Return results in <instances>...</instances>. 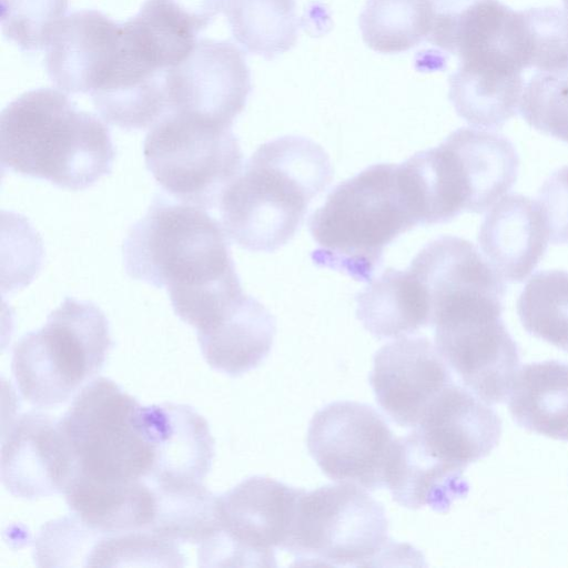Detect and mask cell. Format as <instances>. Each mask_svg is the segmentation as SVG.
Listing matches in <instances>:
<instances>
[{"instance_id":"6da1fadb","label":"cell","mask_w":568,"mask_h":568,"mask_svg":"<svg viewBox=\"0 0 568 568\" xmlns=\"http://www.w3.org/2000/svg\"><path fill=\"white\" fill-rule=\"evenodd\" d=\"M332 178V163L318 143L297 135L263 143L220 201L226 235L246 251L278 250L295 235L310 203Z\"/></svg>"},{"instance_id":"7a4b0ae2","label":"cell","mask_w":568,"mask_h":568,"mask_svg":"<svg viewBox=\"0 0 568 568\" xmlns=\"http://www.w3.org/2000/svg\"><path fill=\"white\" fill-rule=\"evenodd\" d=\"M0 155L3 170L79 191L112 172L115 149L97 115L79 110L63 91L39 88L2 110Z\"/></svg>"},{"instance_id":"3957f363","label":"cell","mask_w":568,"mask_h":568,"mask_svg":"<svg viewBox=\"0 0 568 568\" xmlns=\"http://www.w3.org/2000/svg\"><path fill=\"white\" fill-rule=\"evenodd\" d=\"M227 237L203 207L159 193L123 241V265L130 277L166 288L179 314L239 276Z\"/></svg>"},{"instance_id":"277c9868","label":"cell","mask_w":568,"mask_h":568,"mask_svg":"<svg viewBox=\"0 0 568 568\" xmlns=\"http://www.w3.org/2000/svg\"><path fill=\"white\" fill-rule=\"evenodd\" d=\"M420 225L400 164L367 166L336 185L310 217L313 263L369 282L385 247Z\"/></svg>"},{"instance_id":"5b68a950","label":"cell","mask_w":568,"mask_h":568,"mask_svg":"<svg viewBox=\"0 0 568 568\" xmlns=\"http://www.w3.org/2000/svg\"><path fill=\"white\" fill-rule=\"evenodd\" d=\"M415 195L420 224L483 213L515 184L519 156L503 134L459 128L439 145L400 163Z\"/></svg>"},{"instance_id":"8992f818","label":"cell","mask_w":568,"mask_h":568,"mask_svg":"<svg viewBox=\"0 0 568 568\" xmlns=\"http://www.w3.org/2000/svg\"><path fill=\"white\" fill-rule=\"evenodd\" d=\"M112 346L102 310L68 296L41 328L14 344L11 368L18 389L38 408L61 405L101 371Z\"/></svg>"},{"instance_id":"52a82bcc","label":"cell","mask_w":568,"mask_h":568,"mask_svg":"<svg viewBox=\"0 0 568 568\" xmlns=\"http://www.w3.org/2000/svg\"><path fill=\"white\" fill-rule=\"evenodd\" d=\"M381 503L359 486L325 485L300 496L284 548L300 566L377 565L394 546Z\"/></svg>"},{"instance_id":"ba28073f","label":"cell","mask_w":568,"mask_h":568,"mask_svg":"<svg viewBox=\"0 0 568 568\" xmlns=\"http://www.w3.org/2000/svg\"><path fill=\"white\" fill-rule=\"evenodd\" d=\"M148 171L175 200L203 209L219 207L243 168V153L231 126L169 112L143 143Z\"/></svg>"},{"instance_id":"9c48e42d","label":"cell","mask_w":568,"mask_h":568,"mask_svg":"<svg viewBox=\"0 0 568 568\" xmlns=\"http://www.w3.org/2000/svg\"><path fill=\"white\" fill-rule=\"evenodd\" d=\"M139 406L110 378L84 385L59 419L77 473L103 483L145 480L154 455L138 426Z\"/></svg>"},{"instance_id":"30bf717a","label":"cell","mask_w":568,"mask_h":568,"mask_svg":"<svg viewBox=\"0 0 568 568\" xmlns=\"http://www.w3.org/2000/svg\"><path fill=\"white\" fill-rule=\"evenodd\" d=\"M501 296L468 292L448 296L433 311L435 346L464 386L489 405L508 397L519 352L508 333Z\"/></svg>"},{"instance_id":"8fae6325","label":"cell","mask_w":568,"mask_h":568,"mask_svg":"<svg viewBox=\"0 0 568 568\" xmlns=\"http://www.w3.org/2000/svg\"><path fill=\"white\" fill-rule=\"evenodd\" d=\"M304 489L265 476L248 477L217 495V528L199 545L205 567H275Z\"/></svg>"},{"instance_id":"7c38bea8","label":"cell","mask_w":568,"mask_h":568,"mask_svg":"<svg viewBox=\"0 0 568 568\" xmlns=\"http://www.w3.org/2000/svg\"><path fill=\"white\" fill-rule=\"evenodd\" d=\"M396 437L382 415L357 402H334L312 417L307 449L332 480L368 490L385 486Z\"/></svg>"},{"instance_id":"4fadbf2b","label":"cell","mask_w":568,"mask_h":568,"mask_svg":"<svg viewBox=\"0 0 568 568\" xmlns=\"http://www.w3.org/2000/svg\"><path fill=\"white\" fill-rule=\"evenodd\" d=\"M165 90L169 112L232 128L252 91L251 73L232 42L200 39L182 62L166 70Z\"/></svg>"},{"instance_id":"5bb4252c","label":"cell","mask_w":568,"mask_h":568,"mask_svg":"<svg viewBox=\"0 0 568 568\" xmlns=\"http://www.w3.org/2000/svg\"><path fill=\"white\" fill-rule=\"evenodd\" d=\"M75 470L69 442L51 415L29 410L3 434L1 481L14 497L34 500L64 494Z\"/></svg>"},{"instance_id":"9a60e30c","label":"cell","mask_w":568,"mask_h":568,"mask_svg":"<svg viewBox=\"0 0 568 568\" xmlns=\"http://www.w3.org/2000/svg\"><path fill=\"white\" fill-rule=\"evenodd\" d=\"M454 383L447 363L425 336H403L374 355L369 384L397 425L415 428L432 402Z\"/></svg>"},{"instance_id":"2e32d148","label":"cell","mask_w":568,"mask_h":568,"mask_svg":"<svg viewBox=\"0 0 568 568\" xmlns=\"http://www.w3.org/2000/svg\"><path fill=\"white\" fill-rule=\"evenodd\" d=\"M414 433L434 458L465 471L497 446L501 420L489 404L452 383L432 402Z\"/></svg>"},{"instance_id":"e0dca14e","label":"cell","mask_w":568,"mask_h":568,"mask_svg":"<svg viewBox=\"0 0 568 568\" xmlns=\"http://www.w3.org/2000/svg\"><path fill=\"white\" fill-rule=\"evenodd\" d=\"M138 426L153 449L150 485L202 483L211 470L214 438L193 407L163 403L139 406Z\"/></svg>"},{"instance_id":"ac0fdd59","label":"cell","mask_w":568,"mask_h":568,"mask_svg":"<svg viewBox=\"0 0 568 568\" xmlns=\"http://www.w3.org/2000/svg\"><path fill=\"white\" fill-rule=\"evenodd\" d=\"M121 24L98 10H78L55 27L45 48L51 82L67 94L94 91L120 47Z\"/></svg>"},{"instance_id":"d6986e66","label":"cell","mask_w":568,"mask_h":568,"mask_svg":"<svg viewBox=\"0 0 568 568\" xmlns=\"http://www.w3.org/2000/svg\"><path fill=\"white\" fill-rule=\"evenodd\" d=\"M548 225L538 202L521 195L501 197L485 215L479 246L491 266L508 282H523L546 253Z\"/></svg>"},{"instance_id":"ffe728a7","label":"cell","mask_w":568,"mask_h":568,"mask_svg":"<svg viewBox=\"0 0 568 568\" xmlns=\"http://www.w3.org/2000/svg\"><path fill=\"white\" fill-rule=\"evenodd\" d=\"M165 72L134 58L121 43L100 85L90 93L105 122L124 130L151 128L169 112Z\"/></svg>"},{"instance_id":"44dd1931","label":"cell","mask_w":568,"mask_h":568,"mask_svg":"<svg viewBox=\"0 0 568 568\" xmlns=\"http://www.w3.org/2000/svg\"><path fill=\"white\" fill-rule=\"evenodd\" d=\"M385 486L393 500L403 507H430L438 513L449 509L454 500L468 493L464 470L434 458L416 434L396 438L389 457Z\"/></svg>"},{"instance_id":"7402d4cb","label":"cell","mask_w":568,"mask_h":568,"mask_svg":"<svg viewBox=\"0 0 568 568\" xmlns=\"http://www.w3.org/2000/svg\"><path fill=\"white\" fill-rule=\"evenodd\" d=\"M275 334V317L247 294L217 324L196 332L206 363L233 377L256 368L267 357Z\"/></svg>"},{"instance_id":"603a6c76","label":"cell","mask_w":568,"mask_h":568,"mask_svg":"<svg viewBox=\"0 0 568 568\" xmlns=\"http://www.w3.org/2000/svg\"><path fill=\"white\" fill-rule=\"evenodd\" d=\"M64 495L72 514L104 535L150 529L154 520L155 493L144 479L103 483L75 471Z\"/></svg>"},{"instance_id":"cb8c5ba5","label":"cell","mask_w":568,"mask_h":568,"mask_svg":"<svg viewBox=\"0 0 568 568\" xmlns=\"http://www.w3.org/2000/svg\"><path fill=\"white\" fill-rule=\"evenodd\" d=\"M355 301L357 318L379 339L399 338L432 325L428 294L409 266L386 268L356 294Z\"/></svg>"},{"instance_id":"d4e9b609","label":"cell","mask_w":568,"mask_h":568,"mask_svg":"<svg viewBox=\"0 0 568 568\" xmlns=\"http://www.w3.org/2000/svg\"><path fill=\"white\" fill-rule=\"evenodd\" d=\"M507 400L519 426L568 442V364L545 361L521 366Z\"/></svg>"},{"instance_id":"484cf974","label":"cell","mask_w":568,"mask_h":568,"mask_svg":"<svg viewBox=\"0 0 568 568\" xmlns=\"http://www.w3.org/2000/svg\"><path fill=\"white\" fill-rule=\"evenodd\" d=\"M225 16L242 48L265 60H273L296 43L295 0H226Z\"/></svg>"},{"instance_id":"4316f807","label":"cell","mask_w":568,"mask_h":568,"mask_svg":"<svg viewBox=\"0 0 568 568\" xmlns=\"http://www.w3.org/2000/svg\"><path fill=\"white\" fill-rule=\"evenodd\" d=\"M156 498L151 530L197 546L217 527V495L202 483L150 485Z\"/></svg>"},{"instance_id":"83f0119b","label":"cell","mask_w":568,"mask_h":568,"mask_svg":"<svg viewBox=\"0 0 568 568\" xmlns=\"http://www.w3.org/2000/svg\"><path fill=\"white\" fill-rule=\"evenodd\" d=\"M430 21V0H367L358 23L368 48L400 53L427 40Z\"/></svg>"},{"instance_id":"f1b7e54d","label":"cell","mask_w":568,"mask_h":568,"mask_svg":"<svg viewBox=\"0 0 568 568\" xmlns=\"http://www.w3.org/2000/svg\"><path fill=\"white\" fill-rule=\"evenodd\" d=\"M517 314L530 335L568 352V272L531 275L518 297Z\"/></svg>"},{"instance_id":"f546056e","label":"cell","mask_w":568,"mask_h":568,"mask_svg":"<svg viewBox=\"0 0 568 568\" xmlns=\"http://www.w3.org/2000/svg\"><path fill=\"white\" fill-rule=\"evenodd\" d=\"M176 541L151 529L102 535L95 542L87 566H184Z\"/></svg>"},{"instance_id":"4dcf8cb0","label":"cell","mask_w":568,"mask_h":568,"mask_svg":"<svg viewBox=\"0 0 568 568\" xmlns=\"http://www.w3.org/2000/svg\"><path fill=\"white\" fill-rule=\"evenodd\" d=\"M519 111L534 129L568 143V68L537 71L524 89Z\"/></svg>"},{"instance_id":"1f68e13d","label":"cell","mask_w":568,"mask_h":568,"mask_svg":"<svg viewBox=\"0 0 568 568\" xmlns=\"http://www.w3.org/2000/svg\"><path fill=\"white\" fill-rule=\"evenodd\" d=\"M0 2L2 33L24 52L45 50L50 37L68 9V0Z\"/></svg>"},{"instance_id":"d6a6232c","label":"cell","mask_w":568,"mask_h":568,"mask_svg":"<svg viewBox=\"0 0 568 568\" xmlns=\"http://www.w3.org/2000/svg\"><path fill=\"white\" fill-rule=\"evenodd\" d=\"M104 535L84 524L74 514L42 526L34 542V561L39 567L87 566L99 538Z\"/></svg>"},{"instance_id":"836d02e7","label":"cell","mask_w":568,"mask_h":568,"mask_svg":"<svg viewBox=\"0 0 568 568\" xmlns=\"http://www.w3.org/2000/svg\"><path fill=\"white\" fill-rule=\"evenodd\" d=\"M538 203L552 244H568V165L556 170L542 184Z\"/></svg>"},{"instance_id":"e575fe53","label":"cell","mask_w":568,"mask_h":568,"mask_svg":"<svg viewBox=\"0 0 568 568\" xmlns=\"http://www.w3.org/2000/svg\"><path fill=\"white\" fill-rule=\"evenodd\" d=\"M168 8L195 34L221 12L225 0H156Z\"/></svg>"},{"instance_id":"d590c367","label":"cell","mask_w":568,"mask_h":568,"mask_svg":"<svg viewBox=\"0 0 568 568\" xmlns=\"http://www.w3.org/2000/svg\"><path fill=\"white\" fill-rule=\"evenodd\" d=\"M564 2V6H565V13H566V17L568 19V0H562Z\"/></svg>"}]
</instances>
